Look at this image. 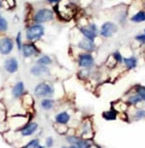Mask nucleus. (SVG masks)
Here are the masks:
<instances>
[{"label": "nucleus", "mask_w": 145, "mask_h": 148, "mask_svg": "<svg viewBox=\"0 0 145 148\" xmlns=\"http://www.w3.org/2000/svg\"><path fill=\"white\" fill-rule=\"evenodd\" d=\"M76 6L70 0H62L59 3L55 5V14L60 16L61 19L68 21L74 18L76 15Z\"/></svg>", "instance_id": "obj_1"}, {"label": "nucleus", "mask_w": 145, "mask_h": 148, "mask_svg": "<svg viewBox=\"0 0 145 148\" xmlns=\"http://www.w3.org/2000/svg\"><path fill=\"white\" fill-rule=\"evenodd\" d=\"M46 34V28L43 24L40 23H33L27 27L25 30V39L27 42H36L40 41Z\"/></svg>", "instance_id": "obj_2"}, {"label": "nucleus", "mask_w": 145, "mask_h": 148, "mask_svg": "<svg viewBox=\"0 0 145 148\" xmlns=\"http://www.w3.org/2000/svg\"><path fill=\"white\" fill-rule=\"evenodd\" d=\"M55 13L54 10L49 9V8H41L38 9L36 12L33 14L32 21L34 23H47V22H51L54 19Z\"/></svg>", "instance_id": "obj_3"}, {"label": "nucleus", "mask_w": 145, "mask_h": 148, "mask_svg": "<svg viewBox=\"0 0 145 148\" xmlns=\"http://www.w3.org/2000/svg\"><path fill=\"white\" fill-rule=\"evenodd\" d=\"M55 94V86L49 82H39L34 88V95L38 98H52Z\"/></svg>", "instance_id": "obj_4"}, {"label": "nucleus", "mask_w": 145, "mask_h": 148, "mask_svg": "<svg viewBox=\"0 0 145 148\" xmlns=\"http://www.w3.org/2000/svg\"><path fill=\"white\" fill-rule=\"evenodd\" d=\"M21 52L24 58L38 57L39 55L41 54L40 49L36 46L35 43H32V42H26V43H23Z\"/></svg>", "instance_id": "obj_5"}, {"label": "nucleus", "mask_w": 145, "mask_h": 148, "mask_svg": "<svg viewBox=\"0 0 145 148\" xmlns=\"http://www.w3.org/2000/svg\"><path fill=\"white\" fill-rule=\"evenodd\" d=\"M79 32L84 38H87L91 41H95L99 35L98 27L95 23H87L79 27Z\"/></svg>", "instance_id": "obj_6"}, {"label": "nucleus", "mask_w": 145, "mask_h": 148, "mask_svg": "<svg viewBox=\"0 0 145 148\" xmlns=\"http://www.w3.org/2000/svg\"><path fill=\"white\" fill-rule=\"evenodd\" d=\"M15 47V41L11 37L4 36L0 38V54L3 56H7L13 51Z\"/></svg>", "instance_id": "obj_7"}, {"label": "nucleus", "mask_w": 145, "mask_h": 148, "mask_svg": "<svg viewBox=\"0 0 145 148\" xmlns=\"http://www.w3.org/2000/svg\"><path fill=\"white\" fill-rule=\"evenodd\" d=\"M95 59L90 52H81L77 56V65L82 69H90L94 66Z\"/></svg>", "instance_id": "obj_8"}, {"label": "nucleus", "mask_w": 145, "mask_h": 148, "mask_svg": "<svg viewBox=\"0 0 145 148\" xmlns=\"http://www.w3.org/2000/svg\"><path fill=\"white\" fill-rule=\"evenodd\" d=\"M118 30V26L116 25L114 22L111 21H107L105 23H103L101 26V29L99 31V34L104 38H109L115 34Z\"/></svg>", "instance_id": "obj_9"}, {"label": "nucleus", "mask_w": 145, "mask_h": 148, "mask_svg": "<svg viewBox=\"0 0 145 148\" xmlns=\"http://www.w3.org/2000/svg\"><path fill=\"white\" fill-rule=\"evenodd\" d=\"M30 74L36 77H46L51 75V69L47 66L35 64L30 68Z\"/></svg>", "instance_id": "obj_10"}, {"label": "nucleus", "mask_w": 145, "mask_h": 148, "mask_svg": "<svg viewBox=\"0 0 145 148\" xmlns=\"http://www.w3.org/2000/svg\"><path fill=\"white\" fill-rule=\"evenodd\" d=\"M3 67H4V70L8 74H15V73L18 72L19 64L16 57L11 56V57H8L7 59H5Z\"/></svg>", "instance_id": "obj_11"}, {"label": "nucleus", "mask_w": 145, "mask_h": 148, "mask_svg": "<svg viewBox=\"0 0 145 148\" xmlns=\"http://www.w3.org/2000/svg\"><path fill=\"white\" fill-rule=\"evenodd\" d=\"M67 141L71 145H75V146H77L79 148H91L92 147V144L90 143V141H89L88 139L79 138L75 136H67Z\"/></svg>", "instance_id": "obj_12"}, {"label": "nucleus", "mask_w": 145, "mask_h": 148, "mask_svg": "<svg viewBox=\"0 0 145 148\" xmlns=\"http://www.w3.org/2000/svg\"><path fill=\"white\" fill-rule=\"evenodd\" d=\"M96 47L97 46L95 44V41H91L84 37L77 43V47L83 51V52H90L91 53V52L96 51Z\"/></svg>", "instance_id": "obj_13"}, {"label": "nucleus", "mask_w": 145, "mask_h": 148, "mask_svg": "<svg viewBox=\"0 0 145 148\" xmlns=\"http://www.w3.org/2000/svg\"><path fill=\"white\" fill-rule=\"evenodd\" d=\"M39 128L38 123L36 122H27L23 127H21L19 129V133L22 136H33L37 132Z\"/></svg>", "instance_id": "obj_14"}, {"label": "nucleus", "mask_w": 145, "mask_h": 148, "mask_svg": "<svg viewBox=\"0 0 145 148\" xmlns=\"http://www.w3.org/2000/svg\"><path fill=\"white\" fill-rule=\"evenodd\" d=\"M25 93V86L23 82H18L12 88V96L14 99H21Z\"/></svg>", "instance_id": "obj_15"}, {"label": "nucleus", "mask_w": 145, "mask_h": 148, "mask_svg": "<svg viewBox=\"0 0 145 148\" xmlns=\"http://www.w3.org/2000/svg\"><path fill=\"white\" fill-rule=\"evenodd\" d=\"M55 122L57 124H61V125H67L71 119V116L70 114L67 112V111H61V112L57 113L54 117Z\"/></svg>", "instance_id": "obj_16"}, {"label": "nucleus", "mask_w": 145, "mask_h": 148, "mask_svg": "<svg viewBox=\"0 0 145 148\" xmlns=\"http://www.w3.org/2000/svg\"><path fill=\"white\" fill-rule=\"evenodd\" d=\"M55 101L51 98H43V100L40 103V106L42 108V110H46V111H49L51 110L54 107Z\"/></svg>", "instance_id": "obj_17"}, {"label": "nucleus", "mask_w": 145, "mask_h": 148, "mask_svg": "<svg viewBox=\"0 0 145 148\" xmlns=\"http://www.w3.org/2000/svg\"><path fill=\"white\" fill-rule=\"evenodd\" d=\"M52 63H53V60H52V58L47 54L41 55V56L38 57V59L36 60V64L43 65V66H47V67L49 65H51Z\"/></svg>", "instance_id": "obj_18"}, {"label": "nucleus", "mask_w": 145, "mask_h": 148, "mask_svg": "<svg viewBox=\"0 0 145 148\" xmlns=\"http://www.w3.org/2000/svg\"><path fill=\"white\" fill-rule=\"evenodd\" d=\"M123 63L125 64V66L127 67V69L133 70L137 66V59H136L135 56L123 58Z\"/></svg>", "instance_id": "obj_19"}, {"label": "nucleus", "mask_w": 145, "mask_h": 148, "mask_svg": "<svg viewBox=\"0 0 145 148\" xmlns=\"http://www.w3.org/2000/svg\"><path fill=\"white\" fill-rule=\"evenodd\" d=\"M22 105L24 108H32L34 105V99H33L32 95L29 93H24L22 96Z\"/></svg>", "instance_id": "obj_20"}, {"label": "nucleus", "mask_w": 145, "mask_h": 148, "mask_svg": "<svg viewBox=\"0 0 145 148\" xmlns=\"http://www.w3.org/2000/svg\"><path fill=\"white\" fill-rule=\"evenodd\" d=\"M131 21L133 22H136V23L145 21V11H138L137 13H135V15L131 18Z\"/></svg>", "instance_id": "obj_21"}, {"label": "nucleus", "mask_w": 145, "mask_h": 148, "mask_svg": "<svg viewBox=\"0 0 145 148\" xmlns=\"http://www.w3.org/2000/svg\"><path fill=\"white\" fill-rule=\"evenodd\" d=\"M15 44H16V49H18V51H21V47H22V45H23V40H22V33L21 31H18V34H16V36Z\"/></svg>", "instance_id": "obj_22"}, {"label": "nucleus", "mask_w": 145, "mask_h": 148, "mask_svg": "<svg viewBox=\"0 0 145 148\" xmlns=\"http://www.w3.org/2000/svg\"><path fill=\"white\" fill-rule=\"evenodd\" d=\"M8 28H9V23L8 21L4 16H0V33H4L6 32Z\"/></svg>", "instance_id": "obj_23"}, {"label": "nucleus", "mask_w": 145, "mask_h": 148, "mask_svg": "<svg viewBox=\"0 0 145 148\" xmlns=\"http://www.w3.org/2000/svg\"><path fill=\"white\" fill-rule=\"evenodd\" d=\"M40 139L39 138H34L31 139L28 143H26L22 148H38L40 146Z\"/></svg>", "instance_id": "obj_24"}, {"label": "nucleus", "mask_w": 145, "mask_h": 148, "mask_svg": "<svg viewBox=\"0 0 145 148\" xmlns=\"http://www.w3.org/2000/svg\"><path fill=\"white\" fill-rule=\"evenodd\" d=\"M103 117L107 120H114V119H116V112L114 110L105 111V112L103 113Z\"/></svg>", "instance_id": "obj_25"}, {"label": "nucleus", "mask_w": 145, "mask_h": 148, "mask_svg": "<svg viewBox=\"0 0 145 148\" xmlns=\"http://www.w3.org/2000/svg\"><path fill=\"white\" fill-rule=\"evenodd\" d=\"M135 92L142 100H144V101H145V86L136 85L135 86Z\"/></svg>", "instance_id": "obj_26"}, {"label": "nucleus", "mask_w": 145, "mask_h": 148, "mask_svg": "<svg viewBox=\"0 0 145 148\" xmlns=\"http://www.w3.org/2000/svg\"><path fill=\"white\" fill-rule=\"evenodd\" d=\"M111 56H112L114 61H115L117 64H118V63H123V58L124 57L122 56V54L120 53L119 51H114Z\"/></svg>", "instance_id": "obj_27"}, {"label": "nucleus", "mask_w": 145, "mask_h": 148, "mask_svg": "<svg viewBox=\"0 0 145 148\" xmlns=\"http://www.w3.org/2000/svg\"><path fill=\"white\" fill-rule=\"evenodd\" d=\"M89 74H90V73H89V69H82L79 72V77L82 79H87L89 77Z\"/></svg>", "instance_id": "obj_28"}, {"label": "nucleus", "mask_w": 145, "mask_h": 148, "mask_svg": "<svg viewBox=\"0 0 145 148\" xmlns=\"http://www.w3.org/2000/svg\"><path fill=\"white\" fill-rule=\"evenodd\" d=\"M141 101H142V99L138 96L137 94L135 95V96H132L129 99V103H130V104H132V105H135V104H137V103L141 102Z\"/></svg>", "instance_id": "obj_29"}, {"label": "nucleus", "mask_w": 145, "mask_h": 148, "mask_svg": "<svg viewBox=\"0 0 145 148\" xmlns=\"http://www.w3.org/2000/svg\"><path fill=\"white\" fill-rule=\"evenodd\" d=\"M5 4H7V9H13L16 5V0H3V6Z\"/></svg>", "instance_id": "obj_30"}, {"label": "nucleus", "mask_w": 145, "mask_h": 148, "mask_svg": "<svg viewBox=\"0 0 145 148\" xmlns=\"http://www.w3.org/2000/svg\"><path fill=\"white\" fill-rule=\"evenodd\" d=\"M44 143H46V147L47 148H51L53 147L54 145V139L52 136H49V138H46V141H44Z\"/></svg>", "instance_id": "obj_31"}, {"label": "nucleus", "mask_w": 145, "mask_h": 148, "mask_svg": "<svg viewBox=\"0 0 145 148\" xmlns=\"http://www.w3.org/2000/svg\"><path fill=\"white\" fill-rule=\"evenodd\" d=\"M144 117H145V110H139L136 111V113H135L136 119H141V118H144Z\"/></svg>", "instance_id": "obj_32"}, {"label": "nucleus", "mask_w": 145, "mask_h": 148, "mask_svg": "<svg viewBox=\"0 0 145 148\" xmlns=\"http://www.w3.org/2000/svg\"><path fill=\"white\" fill-rule=\"evenodd\" d=\"M135 40L139 42V43L145 45V33L144 34H139L137 36H135Z\"/></svg>", "instance_id": "obj_33"}, {"label": "nucleus", "mask_w": 145, "mask_h": 148, "mask_svg": "<svg viewBox=\"0 0 145 148\" xmlns=\"http://www.w3.org/2000/svg\"><path fill=\"white\" fill-rule=\"evenodd\" d=\"M60 1H62V0H47V2L49 4H51V5H56L59 3Z\"/></svg>", "instance_id": "obj_34"}, {"label": "nucleus", "mask_w": 145, "mask_h": 148, "mask_svg": "<svg viewBox=\"0 0 145 148\" xmlns=\"http://www.w3.org/2000/svg\"><path fill=\"white\" fill-rule=\"evenodd\" d=\"M3 8V0H0V9Z\"/></svg>", "instance_id": "obj_35"}, {"label": "nucleus", "mask_w": 145, "mask_h": 148, "mask_svg": "<svg viewBox=\"0 0 145 148\" xmlns=\"http://www.w3.org/2000/svg\"><path fill=\"white\" fill-rule=\"evenodd\" d=\"M68 148H79V147L75 146V145H71V146H70V147H68Z\"/></svg>", "instance_id": "obj_36"}, {"label": "nucleus", "mask_w": 145, "mask_h": 148, "mask_svg": "<svg viewBox=\"0 0 145 148\" xmlns=\"http://www.w3.org/2000/svg\"><path fill=\"white\" fill-rule=\"evenodd\" d=\"M38 148H47L46 146H43V145H40V146H39Z\"/></svg>", "instance_id": "obj_37"}, {"label": "nucleus", "mask_w": 145, "mask_h": 148, "mask_svg": "<svg viewBox=\"0 0 145 148\" xmlns=\"http://www.w3.org/2000/svg\"><path fill=\"white\" fill-rule=\"evenodd\" d=\"M62 148H68V147H66V146H64V147H62Z\"/></svg>", "instance_id": "obj_38"}, {"label": "nucleus", "mask_w": 145, "mask_h": 148, "mask_svg": "<svg viewBox=\"0 0 145 148\" xmlns=\"http://www.w3.org/2000/svg\"><path fill=\"white\" fill-rule=\"evenodd\" d=\"M144 33H145V29H144Z\"/></svg>", "instance_id": "obj_39"}, {"label": "nucleus", "mask_w": 145, "mask_h": 148, "mask_svg": "<svg viewBox=\"0 0 145 148\" xmlns=\"http://www.w3.org/2000/svg\"><path fill=\"white\" fill-rule=\"evenodd\" d=\"M0 16H1V15H0Z\"/></svg>", "instance_id": "obj_40"}]
</instances>
